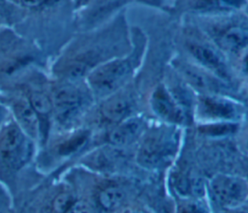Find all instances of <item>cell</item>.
I'll use <instances>...</instances> for the list:
<instances>
[{
	"label": "cell",
	"mask_w": 248,
	"mask_h": 213,
	"mask_svg": "<svg viewBox=\"0 0 248 213\" xmlns=\"http://www.w3.org/2000/svg\"><path fill=\"white\" fill-rule=\"evenodd\" d=\"M133 60L131 57L111 59L90 70L86 81L91 93L105 99L117 92L133 73Z\"/></svg>",
	"instance_id": "6da1fadb"
},
{
	"label": "cell",
	"mask_w": 248,
	"mask_h": 213,
	"mask_svg": "<svg viewBox=\"0 0 248 213\" xmlns=\"http://www.w3.org/2000/svg\"><path fill=\"white\" fill-rule=\"evenodd\" d=\"M31 153L30 138L16 121L7 122L0 130V168L8 171L22 167Z\"/></svg>",
	"instance_id": "7a4b0ae2"
},
{
	"label": "cell",
	"mask_w": 248,
	"mask_h": 213,
	"mask_svg": "<svg viewBox=\"0 0 248 213\" xmlns=\"http://www.w3.org/2000/svg\"><path fill=\"white\" fill-rule=\"evenodd\" d=\"M177 136L168 129H156L142 138L138 150L137 160L145 167L155 168L164 165L174 154Z\"/></svg>",
	"instance_id": "3957f363"
},
{
	"label": "cell",
	"mask_w": 248,
	"mask_h": 213,
	"mask_svg": "<svg viewBox=\"0 0 248 213\" xmlns=\"http://www.w3.org/2000/svg\"><path fill=\"white\" fill-rule=\"evenodd\" d=\"M208 188L214 201L223 208H237L248 198V182L236 175L216 174Z\"/></svg>",
	"instance_id": "277c9868"
},
{
	"label": "cell",
	"mask_w": 248,
	"mask_h": 213,
	"mask_svg": "<svg viewBox=\"0 0 248 213\" xmlns=\"http://www.w3.org/2000/svg\"><path fill=\"white\" fill-rule=\"evenodd\" d=\"M53 113L62 124L76 118L86 105L85 93L73 82L62 83L52 93Z\"/></svg>",
	"instance_id": "5b68a950"
},
{
	"label": "cell",
	"mask_w": 248,
	"mask_h": 213,
	"mask_svg": "<svg viewBox=\"0 0 248 213\" xmlns=\"http://www.w3.org/2000/svg\"><path fill=\"white\" fill-rule=\"evenodd\" d=\"M197 115L204 123L235 122L239 106L232 101L217 95H202L196 105Z\"/></svg>",
	"instance_id": "8992f818"
},
{
	"label": "cell",
	"mask_w": 248,
	"mask_h": 213,
	"mask_svg": "<svg viewBox=\"0 0 248 213\" xmlns=\"http://www.w3.org/2000/svg\"><path fill=\"white\" fill-rule=\"evenodd\" d=\"M150 106L153 112L162 120L171 124L185 122L186 114L183 106L164 85H158L150 97Z\"/></svg>",
	"instance_id": "52a82bcc"
},
{
	"label": "cell",
	"mask_w": 248,
	"mask_h": 213,
	"mask_svg": "<svg viewBox=\"0 0 248 213\" xmlns=\"http://www.w3.org/2000/svg\"><path fill=\"white\" fill-rule=\"evenodd\" d=\"M175 67L186 82L202 95H216L218 92L220 81L206 70L184 61H177Z\"/></svg>",
	"instance_id": "ba28073f"
},
{
	"label": "cell",
	"mask_w": 248,
	"mask_h": 213,
	"mask_svg": "<svg viewBox=\"0 0 248 213\" xmlns=\"http://www.w3.org/2000/svg\"><path fill=\"white\" fill-rule=\"evenodd\" d=\"M188 50L193 58L207 72L220 78H228L229 71L223 56L213 47L201 43L188 44Z\"/></svg>",
	"instance_id": "9c48e42d"
},
{
	"label": "cell",
	"mask_w": 248,
	"mask_h": 213,
	"mask_svg": "<svg viewBox=\"0 0 248 213\" xmlns=\"http://www.w3.org/2000/svg\"><path fill=\"white\" fill-rule=\"evenodd\" d=\"M133 104L128 97L117 92L105 98L100 106L101 121L109 126H115L130 117Z\"/></svg>",
	"instance_id": "30bf717a"
},
{
	"label": "cell",
	"mask_w": 248,
	"mask_h": 213,
	"mask_svg": "<svg viewBox=\"0 0 248 213\" xmlns=\"http://www.w3.org/2000/svg\"><path fill=\"white\" fill-rule=\"evenodd\" d=\"M144 123L140 117H128L115 125L108 135V141L115 147H123L134 142L143 132Z\"/></svg>",
	"instance_id": "8fae6325"
},
{
	"label": "cell",
	"mask_w": 248,
	"mask_h": 213,
	"mask_svg": "<svg viewBox=\"0 0 248 213\" xmlns=\"http://www.w3.org/2000/svg\"><path fill=\"white\" fill-rule=\"evenodd\" d=\"M15 121L29 138H36L40 134V120L29 99L19 97L13 103Z\"/></svg>",
	"instance_id": "7c38bea8"
},
{
	"label": "cell",
	"mask_w": 248,
	"mask_h": 213,
	"mask_svg": "<svg viewBox=\"0 0 248 213\" xmlns=\"http://www.w3.org/2000/svg\"><path fill=\"white\" fill-rule=\"evenodd\" d=\"M124 198L125 194L120 188L116 186H108L98 193L97 200L103 209L112 211L122 204Z\"/></svg>",
	"instance_id": "4fadbf2b"
},
{
	"label": "cell",
	"mask_w": 248,
	"mask_h": 213,
	"mask_svg": "<svg viewBox=\"0 0 248 213\" xmlns=\"http://www.w3.org/2000/svg\"><path fill=\"white\" fill-rule=\"evenodd\" d=\"M219 43L225 49L236 52L247 46L248 36L239 28H231L219 37Z\"/></svg>",
	"instance_id": "5bb4252c"
},
{
	"label": "cell",
	"mask_w": 248,
	"mask_h": 213,
	"mask_svg": "<svg viewBox=\"0 0 248 213\" xmlns=\"http://www.w3.org/2000/svg\"><path fill=\"white\" fill-rule=\"evenodd\" d=\"M29 102L35 110L36 114L40 118H47L53 113L52 100L49 96L42 91H33L29 96Z\"/></svg>",
	"instance_id": "9a60e30c"
},
{
	"label": "cell",
	"mask_w": 248,
	"mask_h": 213,
	"mask_svg": "<svg viewBox=\"0 0 248 213\" xmlns=\"http://www.w3.org/2000/svg\"><path fill=\"white\" fill-rule=\"evenodd\" d=\"M199 131L207 137H220L233 134L237 131L235 122H210L203 123L199 127Z\"/></svg>",
	"instance_id": "2e32d148"
},
{
	"label": "cell",
	"mask_w": 248,
	"mask_h": 213,
	"mask_svg": "<svg viewBox=\"0 0 248 213\" xmlns=\"http://www.w3.org/2000/svg\"><path fill=\"white\" fill-rule=\"evenodd\" d=\"M88 131H78L66 138L58 146V152L61 155H70L80 149L88 140Z\"/></svg>",
	"instance_id": "e0dca14e"
},
{
	"label": "cell",
	"mask_w": 248,
	"mask_h": 213,
	"mask_svg": "<svg viewBox=\"0 0 248 213\" xmlns=\"http://www.w3.org/2000/svg\"><path fill=\"white\" fill-rule=\"evenodd\" d=\"M88 71V66L85 62L82 61H74L63 69V77L67 82H73L78 81L83 76H86Z\"/></svg>",
	"instance_id": "ac0fdd59"
},
{
	"label": "cell",
	"mask_w": 248,
	"mask_h": 213,
	"mask_svg": "<svg viewBox=\"0 0 248 213\" xmlns=\"http://www.w3.org/2000/svg\"><path fill=\"white\" fill-rule=\"evenodd\" d=\"M74 202L72 196L68 193H61L55 197L52 207L55 213H64Z\"/></svg>",
	"instance_id": "d6986e66"
},
{
	"label": "cell",
	"mask_w": 248,
	"mask_h": 213,
	"mask_svg": "<svg viewBox=\"0 0 248 213\" xmlns=\"http://www.w3.org/2000/svg\"><path fill=\"white\" fill-rule=\"evenodd\" d=\"M176 213H205V211L198 202L186 200L178 205Z\"/></svg>",
	"instance_id": "ffe728a7"
},
{
	"label": "cell",
	"mask_w": 248,
	"mask_h": 213,
	"mask_svg": "<svg viewBox=\"0 0 248 213\" xmlns=\"http://www.w3.org/2000/svg\"><path fill=\"white\" fill-rule=\"evenodd\" d=\"M64 213H93V209L87 201L74 200Z\"/></svg>",
	"instance_id": "44dd1931"
},
{
	"label": "cell",
	"mask_w": 248,
	"mask_h": 213,
	"mask_svg": "<svg viewBox=\"0 0 248 213\" xmlns=\"http://www.w3.org/2000/svg\"><path fill=\"white\" fill-rule=\"evenodd\" d=\"M244 0H216L217 6L221 9H236L243 4Z\"/></svg>",
	"instance_id": "7402d4cb"
},
{
	"label": "cell",
	"mask_w": 248,
	"mask_h": 213,
	"mask_svg": "<svg viewBox=\"0 0 248 213\" xmlns=\"http://www.w3.org/2000/svg\"><path fill=\"white\" fill-rule=\"evenodd\" d=\"M46 0H20V3L25 7H38L44 4Z\"/></svg>",
	"instance_id": "603a6c76"
},
{
	"label": "cell",
	"mask_w": 248,
	"mask_h": 213,
	"mask_svg": "<svg viewBox=\"0 0 248 213\" xmlns=\"http://www.w3.org/2000/svg\"><path fill=\"white\" fill-rule=\"evenodd\" d=\"M241 68H242L243 73L248 76V52L245 53V55H244V57H243V59H242Z\"/></svg>",
	"instance_id": "cb8c5ba5"
},
{
	"label": "cell",
	"mask_w": 248,
	"mask_h": 213,
	"mask_svg": "<svg viewBox=\"0 0 248 213\" xmlns=\"http://www.w3.org/2000/svg\"><path fill=\"white\" fill-rule=\"evenodd\" d=\"M6 114H7V109L3 106L0 105V123L3 122V120L6 117Z\"/></svg>",
	"instance_id": "d4e9b609"
},
{
	"label": "cell",
	"mask_w": 248,
	"mask_h": 213,
	"mask_svg": "<svg viewBox=\"0 0 248 213\" xmlns=\"http://www.w3.org/2000/svg\"><path fill=\"white\" fill-rule=\"evenodd\" d=\"M223 213H247V212L241 211V210H237L236 208H231V209H228L227 211H225Z\"/></svg>",
	"instance_id": "484cf974"
},
{
	"label": "cell",
	"mask_w": 248,
	"mask_h": 213,
	"mask_svg": "<svg viewBox=\"0 0 248 213\" xmlns=\"http://www.w3.org/2000/svg\"><path fill=\"white\" fill-rule=\"evenodd\" d=\"M128 213H143V212H140V211H137V210H136V211H129Z\"/></svg>",
	"instance_id": "4316f807"
}]
</instances>
